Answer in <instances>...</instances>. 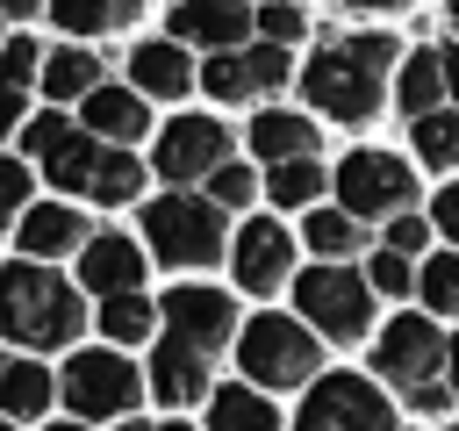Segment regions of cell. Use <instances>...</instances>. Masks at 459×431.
<instances>
[{"label":"cell","instance_id":"cell-4","mask_svg":"<svg viewBox=\"0 0 459 431\" xmlns=\"http://www.w3.org/2000/svg\"><path fill=\"white\" fill-rule=\"evenodd\" d=\"M294 302H301V316H308L323 338H337V345L366 338V323H373V280H359L351 266H316V273H301Z\"/></svg>","mask_w":459,"mask_h":431},{"label":"cell","instance_id":"cell-28","mask_svg":"<svg viewBox=\"0 0 459 431\" xmlns=\"http://www.w3.org/2000/svg\"><path fill=\"white\" fill-rule=\"evenodd\" d=\"M265 187H273V201H280V208H308V201L323 194V165H316V158L273 165V172H265Z\"/></svg>","mask_w":459,"mask_h":431},{"label":"cell","instance_id":"cell-1","mask_svg":"<svg viewBox=\"0 0 459 431\" xmlns=\"http://www.w3.org/2000/svg\"><path fill=\"white\" fill-rule=\"evenodd\" d=\"M387 57H394L387 36H337V43H323V50L301 65V86H308V101H316L323 115L366 122V115L380 108V72H387Z\"/></svg>","mask_w":459,"mask_h":431},{"label":"cell","instance_id":"cell-41","mask_svg":"<svg viewBox=\"0 0 459 431\" xmlns=\"http://www.w3.org/2000/svg\"><path fill=\"white\" fill-rule=\"evenodd\" d=\"M409 402H416V409H452V395H445V388H437V381H430V388H416V395H409Z\"/></svg>","mask_w":459,"mask_h":431},{"label":"cell","instance_id":"cell-9","mask_svg":"<svg viewBox=\"0 0 459 431\" xmlns=\"http://www.w3.org/2000/svg\"><path fill=\"white\" fill-rule=\"evenodd\" d=\"M136 366L122 359V352H79L72 366H65V402L79 409V417H122V409H136Z\"/></svg>","mask_w":459,"mask_h":431},{"label":"cell","instance_id":"cell-49","mask_svg":"<svg viewBox=\"0 0 459 431\" xmlns=\"http://www.w3.org/2000/svg\"><path fill=\"white\" fill-rule=\"evenodd\" d=\"M452 22H459V0H452Z\"/></svg>","mask_w":459,"mask_h":431},{"label":"cell","instance_id":"cell-12","mask_svg":"<svg viewBox=\"0 0 459 431\" xmlns=\"http://www.w3.org/2000/svg\"><path fill=\"white\" fill-rule=\"evenodd\" d=\"M165 330L179 345H194V352H215L230 338V295H215V287H172L165 295Z\"/></svg>","mask_w":459,"mask_h":431},{"label":"cell","instance_id":"cell-43","mask_svg":"<svg viewBox=\"0 0 459 431\" xmlns=\"http://www.w3.org/2000/svg\"><path fill=\"white\" fill-rule=\"evenodd\" d=\"M445 381H452V395H459V338H452V359H445Z\"/></svg>","mask_w":459,"mask_h":431},{"label":"cell","instance_id":"cell-8","mask_svg":"<svg viewBox=\"0 0 459 431\" xmlns=\"http://www.w3.org/2000/svg\"><path fill=\"white\" fill-rule=\"evenodd\" d=\"M452 359V345L437 338V323L430 316H394L387 330H380V352H373V374L380 381H402L409 395L416 388H430V374Z\"/></svg>","mask_w":459,"mask_h":431},{"label":"cell","instance_id":"cell-37","mask_svg":"<svg viewBox=\"0 0 459 431\" xmlns=\"http://www.w3.org/2000/svg\"><path fill=\"white\" fill-rule=\"evenodd\" d=\"M423 244H430V223H416V216H394V223H387V251L409 259V251H423Z\"/></svg>","mask_w":459,"mask_h":431},{"label":"cell","instance_id":"cell-25","mask_svg":"<svg viewBox=\"0 0 459 431\" xmlns=\"http://www.w3.org/2000/svg\"><path fill=\"white\" fill-rule=\"evenodd\" d=\"M136 7H143V0H50V14H57L65 29H79V36L122 29V22H136Z\"/></svg>","mask_w":459,"mask_h":431},{"label":"cell","instance_id":"cell-47","mask_svg":"<svg viewBox=\"0 0 459 431\" xmlns=\"http://www.w3.org/2000/svg\"><path fill=\"white\" fill-rule=\"evenodd\" d=\"M122 431H143V424H122Z\"/></svg>","mask_w":459,"mask_h":431},{"label":"cell","instance_id":"cell-30","mask_svg":"<svg viewBox=\"0 0 459 431\" xmlns=\"http://www.w3.org/2000/svg\"><path fill=\"white\" fill-rule=\"evenodd\" d=\"M100 330H108L115 345H136V338H151V302H143V295L100 302Z\"/></svg>","mask_w":459,"mask_h":431},{"label":"cell","instance_id":"cell-44","mask_svg":"<svg viewBox=\"0 0 459 431\" xmlns=\"http://www.w3.org/2000/svg\"><path fill=\"white\" fill-rule=\"evenodd\" d=\"M7 14H14V22H22V14H36V0H7Z\"/></svg>","mask_w":459,"mask_h":431},{"label":"cell","instance_id":"cell-10","mask_svg":"<svg viewBox=\"0 0 459 431\" xmlns=\"http://www.w3.org/2000/svg\"><path fill=\"white\" fill-rule=\"evenodd\" d=\"M222 151H230V136H222L215 115H179L158 136V172L165 180H201V172H222Z\"/></svg>","mask_w":459,"mask_h":431},{"label":"cell","instance_id":"cell-22","mask_svg":"<svg viewBox=\"0 0 459 431\" xmlns=\"http://www.w3.org/2000/svg\"><path fill=\"white\" fill-rule=\"evenodd\" d=\"M43 172L72 194V187H86L93 194V172H100V151H93V136H79V129H65L50 151H43Z\"/></svg>","mask_w":459,"mask_h":431},{"label":"cell","instance_id":"cell-48","mask_svg":"<svg viewBox=\"0 0 459 431\" xmlns=\"http://www.w3.org/2000/svg\"><path fill=\"white\" fill-rule=\"evenodd\" d=\"M57 431H79V424H57Z\"/></svg>","mask_w":459,"mask_h":431},{"label":"cell","instance_id":"cell-15","mask_svg":"<svg viewBox=\"0 0 459 431\" xmlns=\"http://www.w3.org/2000/svg\"><path fill=\"white\" fill-rule=\"evenodd\" d=\"M151 388H158V402H172V409L201 402V395H208V352H194V345H179V338L165 330V345L151 352Z\"/></svg>","mask_w":459,"mask_h":431},{"label":"cell","instance_id":"cell-24","mask_svg":"<svg viewBox=\"0 0 459 431\" xmlns=\"http://www.w3.org/2000/svg\"><path fill=\"white\" fill-rule=\"evenodd\" d=\"M437 86H445V50H416V57H402V108L423 122V115H437Z\"/></svg>","mask_w":459,"mask_h":431},{"label":"cell","instance_id":"cell-3","mask_svg":"<svg viewBox=\"0 0 459 431\" xmlns=\"http://www.w3.org/2000/svg\"><path fill=\"white\" fill-rule=\"evenodd\" d=\"M143 237L165 266H215L222 259V208L194 194H165L143 208Z\"/></svg>","mask_w":459,"mask_h":431},{"label":"cell","instance_id":"cell-7","mask_svg":"<svg viewBox=\"0 0 459 431\" xmlns=\"http://www.w3.org/2000/svg\"><path fill=\"white\" fill-rule=\"evenodd\" d=\"M330 180H337L344 216H409V194H416L409 165H402V158H387V151H351Z\"/></svg>","mask_w":459,"mask_h":431},{"label":"cell","instance_id":"cell-18","mask_svg":"<svg viewBox=\"0 0 459 431\" xmlns=\"http://www.w3.org/2000/svg\"><path fill=\"white\" fill-rule=\"evenodd\" d=\"M129 72H136V93H158V101H172V93L194 86V65H186V50H179L172 36H165V43H136Z\"/></svg>","mask_w":459,"mask_h":431},{"label":"cell","instance_id":"cell-5","mask_svg":"<svg viewBox=\"0 0 459 431\" xmlns=\"http://www.w3.org/2000/svg\"><path fill=\"white\" fill-rule=\"evenodd\" d=\"M244 374L258 381V388H294V381H308L316 374V338H308V323H287V316H251L244 323Z\"/></svg>","mask_w":459,"mask_h":431},{"label":"cell","instance_id":"cell-46","mask_svg":"<svg viewBox=\"0 0 459 431\" xmlns=\"http://www.w3.org/2000/svg\"><path fill=\"white\" fill-rule=\"evenodd\" d=\"M158 431H186V424H158Z\"/></svg>","mask_w":459,"mask_h":431},{"label":"cell","instance_id":"cell-36","mask_svg":"<svg viewBox=\"0 0 459 431\" xmlns=\"http://www.w3.org/2000/svg\"><path fill=\"white\" fill-rule=\"evenodd\" d=\"M36 65H43V57H36V43H29V36H14V43H7V93H22V101H29Z\"/></svg>","mask_w":459,"mask_h":431},{"label":"cell","instance_id":"cell-23","mask_svg":"<svg viewBox=\"0 0 459 431\" xmlns=\"http://www.w3.org/2000/svg\"><path fill=\"white\" fill-rule=\"evenodd\" d=\"M43 86H50V101H72V93H100V57L93 50H50L43 57Z\"/></svg>","mask_w":459,"mask_h":431},{"label":"cell","instance_id":"cell-29","mask_svg":"<svg viewBox=\"0 0 459 431\" xmlns=\"http://www.w3.org/2000/svg\"><path fill=\"white\" fill-rule=\"evenodd\" d=\"M301 237H308V244H316L323 259H351V251H359V216H337V208H316Z\"/></svg>","mask_w":459,"mask_h":431},{"label":"cell","instance_id":"cell-35","mask_svg":"<svg viewBox=\"0 0 459 431\" xmlns=\"http://www.w3.org/2000/svg\"><path fill=\"white\" fill-rule=\"evenodd\" d=\"M208 194H215V208H244V201L258 194V180H251L244 165H222V172L208 180Z\"/></svg>","mask_w":459,"mask_h":431},{"label":"cell","instance_id":"cell-39","mask_svg":"<svg viewBox=\"0 0 459 431\" xmlns=\"http://www.w3.org/2000/svg\"><path fill=\"white\" fill-rule=\"evenodd\" d=\"M0 201H7L14 223L29 216V208H22V201H29V165H0Z\"/></svg>","mask_w":459,"mask_h":431},{"label":"cell","instance_id":"cell-21","mask_svg":"<svg viewBox=\"0 0 459 431\" xmlns=\"http://www.w3.org/2000/svg\"><path fill=\"white\" fill-rule=\"evenodd\" d=\"M208 431H280V409L251 388H215L208 395Z\"/></svg>","mask_w":459,"mask_h":431},{"label":"cell","instance_id":"cell-42","mask_svg":"<svg viewBox=\"0 0 459 431\" xmlns=\"http://www.w3.org/2000/svg\"><path fill=\"white\" fill-rule=\"evenodd\" d=\"M445 86H452V101H459V43L445 50Z\"/></svg>","mask_w":459,"mask_h":431},{"label":"cell","instance_id":"cell-33","mask_svg":"<svg viewBox=\"0 0 459 431\" xmlns=\"http://www.w3.org/2000/svg\"><path fill=\"white\" fill-rule=\"evenodd\" d=\"M258 29H265V43H280V50H287V43L308 29V14H301L294 0H265V7H258Z\"/></svg>","mask_w":459,"mask_h":431},{"label":"cell","instance_id":"cell-19","mask_svg":"<svg viewBox=\"0 0 459 431\" xmlns=\"http://www.w3.org/2000/svg\"><path fill=\"white\" fill-rule=\"evenodd\" d=\"M251 151H258L265 165H294V158H316V122L265 108V115L251 122Z\"/></svg>","mask_w":459,"mask_h":431},{"label":"cell","instance_id":"cell-13","mask_svg":"<svg viewBox=\"0 0 459 431\" xmlns=\"http://www.w3.org/2000/svg\"><path fill=\"white\" fill-rule=\"evenodd\" d=\"M244 29H251V7H244V0H179V7H172V36H179V43H208L215 57L237 50Z\"/></svg>","mask_w":459,"mask_h":431},{"label":"cell","instance_id":"cell-27","mask_svg":"<svg viewBox=\"0 0 459 431\" xmlns=\"http://www.w3.org/2000/svg\"><path fill=\"white\" fill-rule=\"evenodd\" d=\"M136 194H143V165H136L129 151H100V172H93V201L122 208V201H136Z\"/></svg>","mask_w":459,"mask_h":431},{"label":"cell","instance_id":"cell-14","mask_svg":"<svg viewBox=\"0 0 459 431\" xmlns=\"http://www.w3.org/2000/svg\"><path fill=\"white\" fill-rule=\"evenodd\" d=\"M287 251H294V237H287L280 223H244V230H237V280H244L251 295L280 287V280H287Z\"/></svg>","mask_w":459,"mask_h":431},{"label":"cell","instance_id":"cell-34","mask_svg":"<svg viewBox=\"0 0 459 431\" xmlns=\"http://www.w3.org/2000/svg\"><path fill=\"white\" fill-rule=\"evenodd\" d=\"M366 280H373V295H409V287H423V273H409V259H402V251H380Z\"/></svg>","mask_w":459,"mask_h":431},{"label":"cell","instance_id":"cell-16","mask_svg":"<svg viewBox=\"0 0 459 431\" xmlns=\"http://www.w3.org/2000/svg\"><path fill=\"white\" fill-rule=\"evenodd\" d=\"M79 273H86V287H93L100 302H122V295H136V280H143V251H136L129 237H93L86 259H79Z\"/></svg>","mask_w":459,"mask_h":431},{"label":"cell","instance_id":"cell-31","mask_svg":"<svg viewBox=\"0 0 459 431\" xmlns=\"http://www.w3.org/2000/svg\"><path fill=\"white\" fill-rule=\"evenodd\" d=\"M423 302H430L437 316H459V251H437V259L423 266Z\"/></svg>","mask_w":459,"mask_h":431},{"label":"cell","instance_id":"cell-26","mask_svg":"<svg viewBox=\"0 0 459 431\" xmlns=\"http://www.w3.org/2000/svg\"><path fill=\"white\" fill-rule=\"evenodd\" d=\"M0 402H7V417H14V424H29V417L50 402V374H43L36 359H14V366H7V381H0Z\"/></svg>","mask_w":459,"mask_h":431},{"label":"cell","instance_id":"cell-45","mask_svg":"<svg viewBox=\"0 0 459 431\" xmlns=\"http://www.w3.org/2000/svg\"><path fill=\"white\" fill-rule=\"evenodd\" d=\"M344 7H402V0H344Z\"/></svg>","mask_w":459,"mask_h":431},{"label":"cell","instance_id":"cell-11","mask_svg":"<svg viewBox=\"0 0 459 431\" xmlns=\"http://www.w3.org/2000/svg\"><path fill=\"white\" fill-rule=\"evenodd\" d=\"M280 79H287V50H280V43L222 50V57H208V72H201V86H208L215 101H251V93H265V86H280Z\"/></svg>","mask_w":459,"mask_h":431},{"label":"cell","instance_id":"cell-40","mask_svg":"<svg viewBox=\"0 0 459 431\" xmlns=\"http://www.w3.org/2000/svg\"><path fill=\"white\" fill-rule=\"evenodd\" d=\"M437 230H445V237H459V180L437 194Z\"/></svg>","mask_w":459,"mask_h":431},{"label":"cell","instance_id":"cell-2","mask_svg":"<svg viewBox=\"0 0 459 431\" xmlns=\"http://www.w3.org/2000/svg\"><path fill=\"white\" fill-rule=\"evenodd\" d=\"M0 323H7L14 345H29V352H57V345L79 338L86 309H79V295H72L57 273H43V266L22 259V266L0 273Z\"/></svg>","mask_w":459,"mask_h":431},{"label":"cell","instance_id":"cell-20","mask_svg":"<svg viewBox=\"0 0 459 431\" xmlns=\"http://www.w3.org/2000/svg\"><path fill=\"white\" fill-rule=\"evenodd\" d=\"M86 129L108 136V144L143 136V93H129V86H100V93L86 101Z\"/></svg>","mask_w":459,"mask_h":431},{"label":"cell","instance_id":"cell-32","mask_svg":"<svg viewBox=\"0 0 459 431\" xmlns=\"http://www.w3.org/2000/svg\"><path fill=\"white\" fill-rule=\"evenodd\" d=\"M416 151L430 165H459V115H423L416 122Z\"/></svg>","mask_w":459,"mask_h":431},{"label":"cell","instance_id":"cell-50","mask_svg":"<svg viewBox=\"0 0 459 431\" xmlns=\"http://www.w3.org/2000/svg\"><path fill=\"white\" fill-rule=\"evenodd\" d=\"M452 431H459V424H452Z\"/></svg>","mask_w":459,"mask_h":431},{"label":"cell","instance_id":"cell-6","mask_svg":"<svg viewBox=\"0 0 459 431\" xmlns=\"http://www.w3.org/2000/svg\"><path fill=\"white\" fill-rule=\"evenodd\" d=\"M294 431H394V409L359 374H323L294 417Z\"/></svg>","mask_w":459,"mask_h":431},{"label":"cell","instance_id":"cell-17","mask_svg":"<svg viewBox=\"0 0 459 431\" xmlns=\"http://www.w3.org/2000/svg\"><path fill=\"white\" fill-rule=\"evenodd\" d=\"M14 244H22L29 259H57V251H72V244H93V237H86V223H79L65 201H50V208H29V216L14 223Z\"/></svg>","mask_w":459,"mask_h":431},{"label":"cell","instance_id":"cell-38","mask_svg":"<svg viewBox=\"0 0 459 431\" xmlns=\"http://www.w3.org/2000/svg\"><path fill=\"white\" fill-rule=\"evenodd\" d=\"M65 129H72V122H57V108H50V115H36V122H22V144H29L36 158H43V151H50V144H57Z\"/></svg>","mask_w":459,"mask_h":431}]
</instances>
